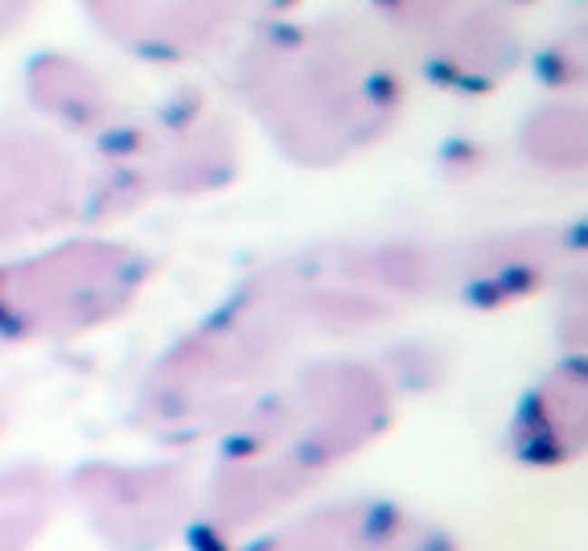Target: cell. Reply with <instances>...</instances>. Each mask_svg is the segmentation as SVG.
Returning <instances> with one entry per match:
<instances>
[{"label": "cell", "mask_w": 588, "mask_h": 551, "mask_svg": "<svg viewBox=\"0 0 588 551\" xmlns=\"http://www.w3.org/2000/svg\"><path fill=\"white\" fill-rule=\"evenodd\" d=\"M95 486L82 494L95 515L99 535L128 543L136 551L157 547L169 535L181 507V481L169 469H95L87 473Z\"/></svg>", "instance_id": "cell-1"}, {"label": "cell", "mask_w": 588, "mask_h": 551, "mask_svg": "<svg viewBox=\"0 0 588 551\" xmlns=\"http://www.w3.org/2000/svg\"><path fill=\"white\" fill-rule=\"evenodd\" d=\"M53 507L50 481L37 473L0 478V551H25Z\"/></svg>", "instance_id": "cell-2"}]
</instances>
